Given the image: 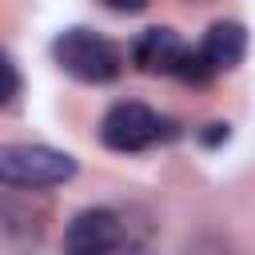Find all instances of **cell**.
<instances>
[{
  "label": "cell",
  "mask_w": 255,
  "mask_h": 255,
  "mask_svg": "<svg viewBox=\"0 0 255 255\" xmlns=\"http://www.w3.org/2000/svg\"><path fill=\"white\" fill-rule=\"evenodd\" d=\"M76 159L60 147L48 143H0V183L40 191V187H60L76 175Z\"/></svg>",
  "instance_id": "cell-2"
},
{
  "label": "cell",
  "mask_w": 255,
  "mask_h": 255,
  "mask_svg": "<svg viewBox=\"0 0 255 255\" xmlns=\"http://www.w3.org/2000/svg\"><path fill=\"white\" fill-rule=\"evenodd\" d=\"M52 60L60 64V72H68L80 84H108L124 68L120 48L112 40L96 36L92 28H64L52 40Z\"/></svg>",
  "instance_id": "cell-3"
},
{
  "label": "cell",
  "mask_w": 255,
  "mask_h": 255,
  "mask_svg": "<svg viewBox=\"0 0 255 255\" xmlns=\"http://www.w3.org/2000/svg\"><path fill=\"white\" fill-rule=\"evenodd\" d=\"M104 4H108L112 12H143L151 0H104Z\"/></svg>",
  "instance_id": "cell-10"
},
{
  "label": "cell",
  "mask_w": 255,
  "mask_h": 255,
  "mask_svg": "<svg viewBox=\"0 0 255 255\" xmlns=\"http://www.w3.org/2000/svg\"><path fill=\"white\" fill-rule=\"evenodd\" d=\"M179 135L171 120H159L147 104H135V100H124L116 104L104 124H100V139L112 147V151H143L159 139H171Z\"/></svg>",
  "instance_id": "cell-4"
},
{
  "label": "cell",
  "mask_w": 255,
  "mask_h": 255,
  "mask_svg": "<svg viewBox=\"0 0 255 255\" xmlns=\"http://www.w3.org/2000/svg\"><path fill=\"white\" fill-rule=\"evenodd\" d=\"M183 52H187V48H183V40H179L175 28H147V32H139V40L131 44V60H135V68L147 72V76H175Z\"/></svg>",
  "instance_id": "cell-5"
},
{
  "label": "cell",
  "mask_w": 255,
  "mask_h": 255,
  "mask_svg": "<svg viewBox=\"0 0 255 255\" xmlns=\"http://www.w3.org/2000/svg\"><path fill=\"white\" fill-rule=\"evenodd\" d=\"M199 52L207 56V64H211L215 72H231V68H239V60H243V52H247V28H243L239 20H215V24L207 28Z\"/></svg>",
  "instance_id": "cell-6"
},
{
  "label": "cell",
  "mask_w": 255,
  "mask_h": 255,
  "mask_svg": "<svg viewBox=\"0 0 255 255\" xmlns=\"http://www.w3.org/2000/svg\"><path fill=\"white\" fill-rule=\"evenodd\" d=\"M175 76L187 80V84H207V80L215 76V68L207 64V56H203L199 48H187L183 60H179V68H175Z\"/></svg>",
  "instance_id": "cell-7"
},
{
  "label": "cell",
  "mask_w": 255,
  "mask_h": 255,
  "mask_svg": "<svg viewBox=\"0 0 255 255\" xmlns=\"http://www.w3.org/2000/svg\"><path fill=\"white\" fill-rule=\"evenodd\" d=\"M227 124H207V131H199V139L207 143V147H215V143H227Z\"/></svg>",
  "instance_id": "cell-9"
},
{
  "label": "cell",
  "mask_w": 255,
  "mask_h": 255,
  "mask_svg": "<svg viewBox=\"0 0 255 255\" xmlns=\"http://www.w3.org/2000/svg\"><path fill=\"white\" fill-rule=\"evenodd\" d=\"M64 255H147V243L131 235L120 211L88 207L64 227Z\"/></svg>",
  "instance_id": "cell-1"
},
{
  "label": "cell",
  "mask_w": 255,
  "mask_h": 255,
  "mask_svg": "<svg viewBox=\"0 0 255 255\" xmlns=\"http://www.w3.org/2000/svg\"><path fill=\"white\" fill-rule=\"evenodd\" d=\"M16 92H20V72H16V64L0 52V108H8V104L16 100Z\"/></svg>",
  "instance_id": "cell-8"
}]
</instances>
